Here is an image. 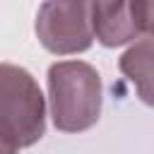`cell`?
<instances>
[{
  "label": "cell",
  "mask_w": 154,
  "mask_h": 154,
  "mask_svg": "<svg viewBox=\"0 0 154 154\" xmlns=\"http://www.w3.org/2000/svg\"><path fill=\"white\" fill-rule=\"evenodd\" d=\"M34 31L38 43L53 55H77L91 48L94 26L89 0H43Z\"/></svg>",
  "instance_id": "3957f363"
},
{
  "label": "cell",
  "mask_w": 154,
  "mask_h": 154,
  "mask_svg": "<svg viewBox=\"0 0 154 154\" xmlns=\"http://www.w3.org/2000/svg\"><path fill=\"white\" fill-rule=\"evenodd\" d=\"M135 7H137L140 34L154 38V0H135Z\"/></svg>",
  "instance_id": "8992f818"
},
{
  "label": "cell",
  "mask_w": 154,
  "mask_h": 154,
  "mask_svg": "<svg viewBox=\"0 0 154 154\" xmlns=\"http://www.w3.org/2000/svg\"><path fill=\"white\" fill-rule=\"evenodd\" d=\"M94 38L103 48H118L137 41V7L135 0H89Z\"/></svg>",
  "instance_id": "277c9868"
},
{
  "label": "cell",
  "mask_w": 154,
  "mask_h": 154,
  "mask_svg": "<svg viewBox=\"0 0 154 154\" xmlns=\"http://www.w3.org/2000/svg\"><path fill=\"white\" fill-rule=\"evenodd\" d=\"M46 135V96L36 77L12 63H0V137L14 147H34Z\"/></svg>",
  "instance_id": "7a4b0ae2"
},
{
  "label": "cell",
  "mask_w": 154,
  "mask_h": 154,
  "mask_svg": "<svg viewBox=\"0 0 154 154\" xmlns=\"http://www.w3.org/2000/svg\"><path fill=\"white\" fill-rule=\"evenodd\" d=\"M103 87L94 65L58 60L48 67V111L55 130L84 132L101 118Z\"/></svg>",
  "instance_id": "6da1fadb"
},
{
  "label": "cell",
  "mask_w": 154,
  "mask_h": 154,
  "mask_svg": "<svg viewBox=\"0 0 154 154\" xmlns=\"http://www.w3.org/2000/svg\"><path fill=\"white\" fill-rule=\"evenodd\" d=\"M118 70L135 87L137 99L154 108V38H137L118 58Z\"/></svg>",
  "instance_id": "5b68a950"
},
{
  "label": "cell",
  "mask_w": 154,
  "mask_h": 154,
  "mask_svg": "<svg viewBox=\"0 0 154 154\" xmlns=\"http://www.w3.org/2000/svg\"><path fill=\"white\" fill-rule=\"evenodd\" d=\"M0 154H19V147H14L12 142L0 137Z\"/></svg>",
  "instance_id": "52a82bcc"
}]
</instances>
